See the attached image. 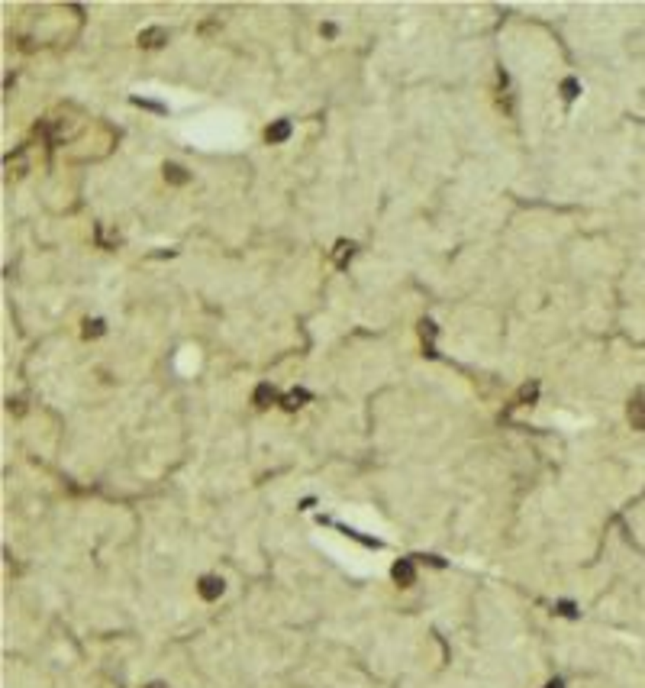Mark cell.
<instances>
[{
	"instance_id": "obj_1",
	"label": "cell",
	"mask_w": 645,
	"mask_h": 688,
	"mask_svg": "<svg viewBox=\"0 0 645 688\" xmlns=\"http://www.w3.org/2000/svg\"><path fill=\"white\" fill-rule=\"evenodd\" d=\"M626 417H629L632 430H645V391H639V394H632V398H629Z\"/></svg>"
},
{
	"instance_id": "obj_2",
	"label": "cell",
	"mask_w": 645,
	"mask_h": 688,
	"mask_svg": "<svg viewBox=\"0 0 645 688\" xmlns=\"http://www.w3.org/2000/svg\"><path fill=\"white\" fill-rule=\"evenodd\" d=\"M391 575H394V581L400 585V589H410V585H417V569H413L410 559H400V562H394Z\"/></svg>"
},
{
	"instance_id": "obj_3",
	"label": "cell",
	"mask_w": 645,
	"mask_h": 688,
	"mask_svg": "<svg viewBox=\"0 0 645 688\" xmlns=\"http://www.w3.org/2000/svg\"><path fill=\"white\" fill-rule=\"evenodd\" d=\"M197 591H200L204 601H216V598L223 595V579H220V575H204L200 585H197Z\"/></svg>"
},
{
	"instance_id": "obj_4",
	"label": "cell",
	"mask_w": 645,
	"mask_h": 688,
	"mask_svg": "<svg viewBox=\"0 0 645 688\" xmlns=\"http://www.w3.org/2000/svg\"><path fill=\"white\" fill-rule=\"evenodd\" d=\"M168 42V30H161V26H149V30L139 32V46L142 49H159Z\"/></svg>"
},
{
	"instance_id": "obj_5",
	"label": "cell",
	"mask_w": 645,
	"mask_h": 688,
	"mask_svg": "<svg viewBox=\"0 0 645 688\" xmlns=\"http://www.w3.org/2000/svg\"><path fill=\"white\" fill-rule=\"evenodd\" d=\"M265 139L271 145H278V143H288L290 139V120H278V123H271L265 130Z\"/></svg>"
},
{
	"instance_id": "obj_6",
	"label": "cell",
	"mask_w": 645,
	"mask_h": 688,
	"mask_svg": "<svg viewBox=\"0 0 645 688\" xmlns=\"http://www.w3.org/2000/svg\"><path fill=\"white\" fill-rule=\"evenodd\" d=\"M352 253H355V246H352V243H345V239H342V243H336L333 262H336V265H339V268H345V265H349V259H352Z\"/></svg>"
},
{
	"instance_id": "obj_7",
	"label": "cell",
	"mask_w": 645,
	"mask_h": 688,
	"mask_svg": "<svg viewBox=\"0 0 645 688\" xmlns=\"http://www.w3.org/2000/svg\"><path fill=\"white\" fill-rule=\"evenodd\" d=\"M274 398H278V394H274L271 385H258V388H255V398H252V401H255V407H271Z\"/></svg>"
},
{
	"instance_id": "obj_8",
	"label": "cell",
	"mask_w": 645,
	"mask_h": 688,
	"mask_svg": "<svg viewBox=\"0 0 645 688\" xmlns=\"http://www.w3.org/2000/svg\"><path fill=\"white\" fill-rule=\"evenodd\" d=\"M165 181L168 184H188V171H184L181 165H171V162H168V165H165Z\"/></svg>"
},
{
	"instance_id": "obj_9",
	"label": "cell",
	"mask_w": 645,
	"mask_h": 688,
	"mask_svg": "<svg viewBox=\"0 0 645 688\" xmlns=\"http://www.w3.org/2000/svg\"><path fill=\"white\" fill-rule=\"evenodd\" d=\"M104 320H84V339H91V337H104Z\"/></svg>"
},
{
	"instance_id": "obj_10",
	"label": "cell",
	"mask_w": 645,
	"mask_h": 688,
	"mask_svg": "<svg viewBox=\"0 0 645 688\" xmlns=\"http://www.w3.org/2000/svg\"><path fill=\"white\" fill-rule=\"evenodd\" d=\"M307 398H310V394H307V391H290L288 398H284V407H288V411H297V407L304 404Z\"/></svg>"
},
{
	"instance_id": "obj_11",
	"label": "cell",
	"mask_w": 645,
	"mask_h": 688,
	"mask_svg": "<svg viewBox=\"0 0 645 688\" xmlns=\"http://www.w3.org/2000/svg\"><path fill=\"white\" fill-rule=\"evenodd\" d=\"M577 91H581V87H577L575 78H565V81H562V94H565V100H575V97H577Z\"/></svg>"
},
{
	"instance_id": "obj_12",
	"label": "cell",
	"mask_w": 645,
	"mask_h": 688,
	"mask_svg": "<svg viewBox=\"0 0 645 688\" xmlns=\"http://www.w3.org/2000/svg\"><path fill=\"white\" fill-rule=\"evenodd\" d=\"M536 385H526V388H520V404H526V401H536Z\"/></svg>"
},
{
	"instance_id": "obj_13",
	"label": "cell",
	"mask_w": 645,
	"mask_h": 688,
	"mask_svg": "<svg viewBox=\"0 0 645 688\" xmlns=\"http://www.w3.org/2000/svg\"><path fill=\"white\" fill-rule=\"evenodd\" d=\"M546 688H565V685H562V682H558V679H555V682H548Z\"/></svg>"
},
{
	"instance_id": "obj_14",
	"label": "cell",
	"mask_w": 645,
	"mask_h": 688,
	"mask_svg": "<svg viewBox=\"0 0 645 688\" xmlns=\"http://www.w3.org/2000/svg\"><path fill=\"white\" fill-rule=\"evenodd\" d=\"M149 688H165V685H149Z\"/></svg>"
}]
</instances>
